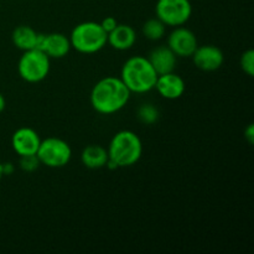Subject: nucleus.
I'll return each mask as SVG.
<instances>
[{
    "label": "nucleus",
    "mask_w": 254,
    "mask_h": 254,
    "mask_svg": "<svg viewBox=\"0 0 254 254\" xmlns=\"http://www.w3.org/2000/svg\"><path fill=\"white\" fill-rule=\"evenodd\" d=\"M12 171H14V165L11 163L2 164V173H4V175H10V174H12Z\"/></svg>",
    "instance_id": "nucleus-23"
},
{
    "label": "nucleus",
    "mask_w": 254,
    "mask_h": 254,
    "mask_svg": "<svg viewBox=\"0 0 254 254\" xmlns=\"http://www.w3.org/2000/svg\"><path fill=\"white\" fill-rule=\"evenodd\" d=\"M166 46L178 57H191L198 46L197 37L188 27H174L168 36Z\"/></svg>",
    "instance_id": "nucleus-8"
},
{
    "label": "nucleus",
    "mask_w": 254,
    "mask_h": 254,
    "mask_svg": "<svg viewBox=\"0 0 254 254\" xmlns=\"http://www.w3.org/2000/svg\"><path fill=\"white\" fill-rule=\"evenodd\" d=\"M36 156L42 165L51 169H60L69 163L72 158V149L64 139L50 136L41 140Z\"/></svg>",
    "instance_id": "nucleus-6"
},
{
    "label": "nucleus",
    "mask_w": 254,
    "mask_h": 254,
    "mask_svg": "<svg viewBox=\"0 0 254 254\" xmlns=\"http://www.w3.org/2000/svg\"><path fill=\"white\" fill-rule=\"evenodd\" d=\"M154 89H156L163 98L174 101L183 97V94L185 93L186 84L183 77L176 74L175 72H169L158 76Z\"/></svg>",
    "instance_id": "nucleus-12"
},
{
    "label": "nucleus",
    "mask_w": 254,
    "mask_h": 254,
    "mask_svg": "<svg viewBox=\"0 0 254 254\" xmlns=\"http://www.w3.org/2000/svg\"><path fill=\"white\" fill-rule=\"evenodd\" d=\"M5 107H6V101H5V97L0 93V113L4 111Z\"/></svg>",
    "instance_id": "nucleus-24"
},
{
    "label": "nucleus",
    "mask_w": 254,
    "mask_h": 254,
    "mask_svg": "<svg viewBox=\"0 0 254 254\" xmlns=\"http://www.w3.org/2000/svg\"><path fill=\"white\" fill-rule=\"evenodd\" d=\"M41 139L36 130L29 127H22L15 130L11 136V146L19 156L35 155L37 153Z\"/></svg>",
    "instance_id": "nucleus-11"
},
{
    "label": "nucleus",
    "mask_w": 254,
    "mask_h": 254,
    "mask_svg": "<svg viewBox=\"0 0 254 254\" xmlns=\"http://www.w3.org/2000/svg\"><path fill=\"white\" fill-rule=\"evenodd\" d=\"M108 151L102 145H92L86 146L81 154V161L86 168L92 169V170H98L106 166L108 161Z\"/></svg>",
    "instance_id": "nucleus-15"
},
{
    "label": "nucleus",
    "mask_w": 254,
    "mask_h": 254,
    "mask_svg": "<svg viewBox=\"0 0 254 254\" xmlns=\"http://www.w3.org/2000/svg\"><path fill=\"white\" fill-rule=\"evenodd\" d=\"M136 41V32L130 25L118 24L108 34V44L118 51L131 49Z\"/></svg>",
    "instance_id": "nucleus-14"
},
{
    "label": "nucleus",
    "mask_w": 254,
    "mask_h": 254,
    "mask_svg": "<svg viewBox=\"0 0 254 254\" xmlns=\"http://www.w3.org/2000/svg\"><path fill=\"white\" fill-rule=\"evenodd\" d=\"M240 64L242 71L245 72L247 76H254V51L253 50H247L242 54L240 60Z\"/></svg>",
    "instance_id": "nucleus-19"
},
{
    "label": "nucleus",
    "mask_w": 254,
    "mask_h": 254,
    "mask_svg": "<svg viewBox=\"0 0 254 254\" xmlns=\"http://www.w3.org/2000/svg\"><path fill=\"white\" fill-rule=\"evenodd\" d=\"M159 111L154 104L144 103L138 108V119L143 124L146 126H153L159 119Z\"/></svg>",
    "instance_id": "nucleus-18"
},
{
    "label": "nucleus",
    "mask_w": 254,
    "mask_h": 254,
    "mask_svg": "<svg viewBox=\"0 0 254 254\" xmlns=\"http://www.w3.org/2000/svg\"><path fill=\"white\" fill-rule=\"evenodd\" d=\"M108 156L118 168H129L140 160L143 154V143L138 134L131 130H121L111 139Z\"/></svg>",
    "instance_id": "nucleus-3"
},
{
    "label": "nucleus",
    "mask_w": 254,
    "mask_h": 254,
    "mask_svg": "<svg viewBox=\"0 0 254 254\" xmlns=\"http://www.w3.org/2000/svg\"><path fill=\"white\" fill-rule=\"evenodd\" d=\"M245 138L247 139V141L250 144L254 143V127L253 124H250V126L246 128L245 130Z\"/></svg>",
    "instance_id": "nucleus-22"
},
{
    "label": "nucleus",
    "mask_w": 254,
    "mask_h": 254,
    "mask_svg": "<svg viewBox=\"0 0 254 254\" xmlns=\"http://www.w3.org/2000/svg\"><path fill=\"white\" fill-rule=\"evenodd\" d=\"M20 168L22 169L26 173H32V171L36 170L40 166L39 158L35 155H26V156H20Z\"/></svg>",
    "instance_id": "nucleus-20"
},
{
    "label": "nucleus",
    "mask_w": 254,
    "mask_h": 254,
    "mask_svg": "<svg viewBox=\"0 0 254 254\" xmlns=\"http://www.w3.org/2000/svg\"><path fill=\"white\" fill-rule=\"evenodd\" d=\"M131 92L121 77L108 76L97 82L91 91L89 101L97 113L111 116L128 104Z\"/></svg>",
    "instance_id": "nucleus-1"
},
{
    "label": "nucleus",
    "mask_w": 254,
    "mask_h": 254,
    "mask_svg": "<svg viewBox=\"0 0 254 254\" xmlns=\"http://www.w3.org/2000/svg\"><path fill=\"white\" fill-rule=\"evenodd\" d=\"M121 79L131 93H148L155 87L158 73L149 60L143 56H134L124 62L121 71Z\"/></svg>",
    "instance_id": "nucleus-2"
},
{
    "label": "nucleus",
    "mask_w": 254,
    "mask_h": 254,
    "mask_svg": "<svg viewBox=\"0 0 254 254\" xmlns=\"http://www.w3.org/2000/svg\"><path fill=\"white\" fill-rule=\"evenodd\" d=\"M72 49L79 54L92 55L101 51L108 44V34L99 22L84 21L76 25L69 35Z\"/></svg>",
    "instance_id": "nucleus-4"
},
{
    "label": "nucleus",
    "mask_w": 254,
    "mask_h": 254,
    "mask_svg": "<svg viewBox=\"0 0 254 254\" xmlns=\"http://www.w3.org/2000/svg\"><path fill=\"white\" fill-rule=\"evenodd\" d=\"M37 37H39V32H36L32 27L26 26V25L17 26L11 35L14 45L22 51L36 49Z\"/></svg>",
    "instance_id": "nucleus-16"
},
{
    "label": "nucleus",
    "mask_w": 254,
    "mask_h": 254,
    "mask_svg": "<svg viewBox=\"0 0 254 254\" xmlns=\"http://www.w3.org/2000/svg\"><path fill=\"white\" fill-rule=\"evenodd\" d=\"M51 59L41 50L32 49L24 51L17 64V72L24 81L39 83L50 73Z\"/></svg>",
    "instance_id": "nucleus-5"
},
{
    "label": "nucleus",
    "mask_w": 254,
    "mask_h": 254,
    "mask_svg": "<svg viewBox=\"0 0 254 254\" xmlns=\"http://www.w3.org/2000/svg\"><path fill=\"white\" fill-rule=\"evenodd\" d=\"M191 57H192L195 66L205 72L217 71L225 62V55H223L222 50L215 45L197 46Z\"/></svg>",
    "instance_id": "nucleus-10"
},
{
    "label": "nucleus",
    "mask_w": 254,
    "mask_h": 254,
    "mask_svg": "<svg viewBox=\"0 0 254 254\" xmlns=\"http://www.w3.org/2000/svg\"><path fill=\"white\" fill-rule=\"evenodd\" d=\"M101 24V26L103 27L104 31L107 32V34H109V32L112 31L113 29H116V26L118 25V21L116 20V17L113 16H107L106 19L102 20V22H99Z\"/></svg>",
    "instance_id": "nucleus-21"
},
{
    "label": "nucleus",
    "mask_w": 254,
    "mask_h": 254,
    "mask_svg": "<svg viewBox=\"0 0 254 254\" xmlns=\"http://www.w3.org/2000/svg\"><path fill=\"white\" fill-rule=\"evenodd\" d=\"M155 14L166 26H184L190 20L192 5L190 0H158Z\"/></svg>",
    "instance_id": "nucleus-7"
},
{
    "label": "nucleus",
    "mask_w": 254,
    "mask_h": 254,
    "mask_svg": "<svg viewBox=\"0 0 254 254\" xmlns=\"http://www.w3.org/2000/svg\"><path fill=\"white\" fill-rule=\"evenodd\" d=\"M166 32V25L164 24L161 20L158 17H153L145 21L143 25V34L146 39L151 40V41H159L165 36Z\"/></svg>",
    "instance_id": "nucleus-17"
},
{
    "label": "nucleus",
    "mask_w": 254,
    "mask_h": 254,
    "mask_svg": "<svg viewBox=\"0 0 254 254\" xmlns=\"http://www.w3.org/2000/svg\"><path fill=\"white\" fill-rule=\"evenodd\" d=\"M146 59L149 60L158 76L174 72L178 64V56L168 46L156 47L149 54V57Z\"/></svg>",
    "instance_id": "nucleus-13"
},
{
    "label": "nucleus",
    "mask_w": 254,
    "mask_h": 254,
    "mask_svg": "<svg viewBox=\"0 0 254 254\" xmlns=\"http://www.w3.org/2000/svg\"><path fill=\"white\" fill-rule=\"evenodd\" d=\"M2 176H4V173H2V164L0 163V180H1Z\"/></svg>",
    "instance_id": "nucleus-25"
},
{
    "label": "nucleus",
    "mask_w": 254,
    "mask_h": 254,
    "mask_svg": "<svg viewBox=\"0 0 254 254\" xmlns=\"http://www.w3.org/2000/svg\"><path fill=\"white\" fill-rule=\"evenodd\" d=\"M36 49L45 52L50 59H64L71 51L72 46L68 36L61 32H52L39 34Z\"/></svg>",
    "instance_id": "nucleus-9"
}]
</instances>
